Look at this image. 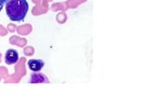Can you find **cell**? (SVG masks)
<instances>
[{
	"instance_id": "cell-3",
	"label": "cell",
	"mask_w": 149,
	"mask_h": 111,
	"mask_svg": "<svg viewBox=\"0 0 149 111\" xmlns=\"http://www.w3.org/2000/svg\"><path fill=\"white\" fill-rule=\"evenodd\" d=\"M28 68H29L31 71H35V72H38L40 71L44 67V62L43 60L40 59H30L29 61L27 62Z\"/></svg>"
},
{
	"instance_id": "cell-5",
	"label": "cell",
	"mask_w": 149,
	"mask_h": 111,
	"mask_svg": "<svg viewBox=\"0 0 149 111\" xmlns=\"http://www.w3.org/2000/svg\"><path fill=\"white\" fill-rule=\"evenodd\" d=\"M7 2V0H0V8L3 7V5Z\"/></svg>"
},
{
	"instance_id": "cell-2",
	"label": "cell",
	"mask_w": 149,
	"mask_h": 111,
	"mask_svg": "<svg viewBox=\"0 0 149 111\" xmlns=\"http://www.w3.org/2000/svg\"><path fill=\"white\" fill-rule=\"evenodd\" d=\"M19 60V54L15 49H8L6 54H5V61L8 65H12L18 62Z\"/></svg>"
},
{
	"instance_id": "cell-6",
	"label": "cell",
	"mask_w": 149,
	"mask_h": 111,
	"mask_svg": "<svg viewBox=\"0 0 149 111\" xmlns=\"http://www.w3.org/2000/svg\"><path fill=\"white\" fill-rule=\"evenodd\" d=\"M1 8H0V11H1Z\"/></svg>"
},
{
	"instance_id": "cell-4",
	"label": "cell",
	"mask_w": 149,
	"mask_h": 111,
	"mask_svg": "<svg viewBox=\"0 0 149 111\" xmlns=\"http://www.w3.org/2000/svg\"><path fill=\"white\" fill-rule=\"evenodd\" d=\"M30 82L36 83V82H49V79L47 78L45 75H43L42 73H33V75L31 77Z\"/></svg>"
},
{
	"instance_id": "cell-1",
	"label": "cell",
	"mask_w": 149,
	"mask_h": 111,
	"mask_svg": "<svg viewBox=\"0 0 149 111\" xmlns=\"http://www.w3.org/2000/svg\"><path fill=\"white\" fill-rule=\"evenodd\" d=\"M29 9L26 0H7L6 2V12L12 21L20 22L24 20Z\"/></svg>"
}]
</instances>
